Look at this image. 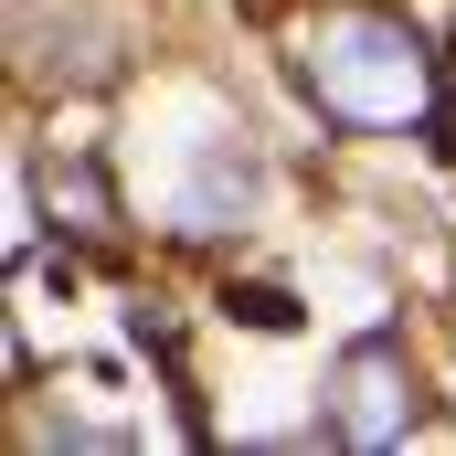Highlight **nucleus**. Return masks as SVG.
<instances>
[{"label": "nucleus", "instance_id": "obj_1", "mask_svg": "<svg viewBox=\"0 0 456 456\" xmlns=\"http://www.w3.org/2000/svg\"><path fill=\"white\" fill-rule=\"evenodd\" d=\"M308 86H319V107L350 117V127H414V117L436 107L425 43H414L403 21H382V11H350V21H330V32L308 43Z\"/></svg>", "mask_w": 456, "mask_h": 456}, {"label": "nucleus", "instance_id": "obj_2", "mask_svg": "<svg viewBox=\"0 0 456 456\" xmlns=\"http://www.w3.org/2000/svg\"><path fill=\"white\" fill-rule=\"evenodd\" d=\"M414 425V371L393 340H361L340 361V446H403Z\"/></svg>", "mask_w": 456, "mask_h": 456}, {"label": "nucleus", "instance_id": "obj_3", "mask_svg": "<svg viewBox=\"0 0 456 456\" xmlns=\"http://www.w3.org/2000/svg\"><path fill=\"white\" fill-rule=\"evenodd\" d=\"M244 213V202H255V170H244V159H202V181H191V224H213V213Z\"/></svg>", "mask_w": 456, "mask_h": 456}, {"label": "nucleus", "instance_id": "obj_4", "mask_svg": "<svg viewBox=\"0 0 456 456\" xmlns=\"http://www.w3.org/2000/svg\"><path fill=\"white\" fill-rule=\"evenodd\" d=\"M224 308L244 319V330H297V297H287V287H233Z\"/></svg>", "mask_w": 456, "mask_h": 456}, {"label": "nucleus", "instance_id": "obj_5", "mask_svg": "<svg viewBox=\"0 0 456 456\" xmlns=\"http://www.w3.org/2000/svg\"><path fill=\"white\" fill-rule=\"evenodd\" d=\"M425 127H436V149H446V159H456V64H446V75H436V107H425Z\"/></svg>", "mask_w": 456, "mask_h": 456}]
</instances>
